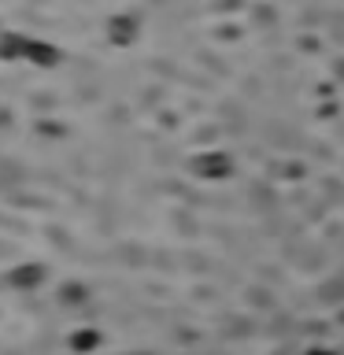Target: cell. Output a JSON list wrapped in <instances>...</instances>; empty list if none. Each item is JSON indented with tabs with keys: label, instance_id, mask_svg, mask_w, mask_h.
<instances>
[{
	"label": "cell",
	"instance_id": "obj_1",
	"mask_svg": "<svg viewBox=\"0 0 344 355\" xmlns=\"http://www.w3.org/2000/svg\"><path fill=\"white\" fill-rule=\"evenodd\" d=\"M108 30H111V41H119V44H126L137 37V19H130V15H115L108 22Z\"/></svg>",
	"mask_w": 344,
	"mask_h": 355
}]
</instances>
